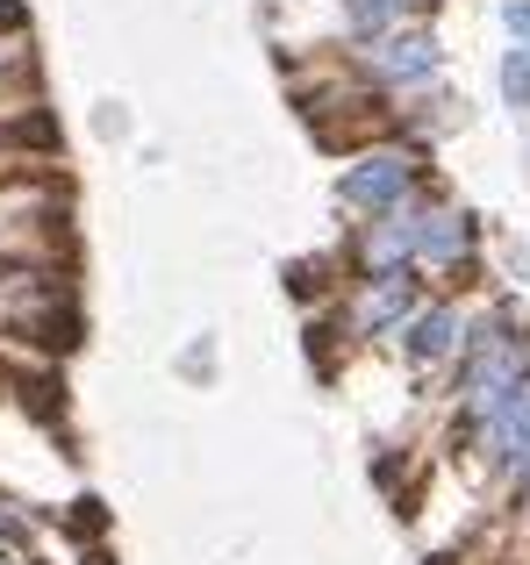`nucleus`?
<instances>
[{"label": "nucleus", "instance_id": "obj_8", "mask_svg": "<svg viewBox=\"0 0 530 565\" xmlns=\"http://www.w3.org/2000/svg\"><path fill=\"white\" fill-rule=\"evenodd\" d=\"M502 94H509V108H517V115L530 108V57H523V51L502 57Z\"/></svg>", "mask_w": 530, "mask_h": 565}, {"label": "nucleus", "instance_id": "obj_7", "mask_svg": "<svg viewBox=\"0 0 530 565\" xmlns=\"http://www.w3.org/2000/svg\"><path fill=\"white\" fill-rule=\"evenodd\" d=\"M437 0H344V29L351 36H388V29H409L416 14H431Z\"/></svg>", "mask_w": 530, "mask_h": 565}, {"label": "nucleus", "instance_id": "obj_6", "mask_svg": "<svg viewBox=\"0 0 530 565\" xmlns=\"http://www.w3.org/2000/svg\"><path fill=\"white\" fill-rule=\"evenodd\" d=\"M474 250V215L452 201H423V230H416V265H459Z\"/></svg>", "mask_w": 530, "mask_h": 565}, {"label": "nucleus", "instance_id": "obj_5", "mask_svg": "<svg viewBox=\"0 0 530 565\" xmlns=\"http://www.w3.org/2000/svg\"><path fill=\"white\" fill-rule=\"evenodd\" d=\"M394 337H402V359L416 365V373H437V365H452V359H459L466 316H459L452 301H423V308H416V316H409Z\"/></svg>", "mask_w": 530, "mask_h": 565}, {"label": "nucleus", "instance_id": "obj_3", "mask_svg": "<svg viewBox=\"0 0 530 565\" xmlns=\"http://www.w3.org/2000/svg\"><path fill=\"white\" fill-rule=\"evenodd\" d=\"M416 230H423V193L365 222V236H359L365 279H380V273H416Z\"/></svg>", "mask_w": 530, "mask_h": 565}, {"label": "nucleus", "instance_id": "obj_4", "mask_svg": "<svg viewBox=\"0 0 530 565\" xmlns=\"http://www.w3.org/2000/svg\"><path fill=\"white\" fill-rule=\"evenodd\" d=\"M416 308H423V279L416 273H380V279H365L359 301H351V330L359 337H394Z\"/></svg>", "mask_w": 530, "mask_h": 565}, {"label": "nucleus", "instance_id": "obj_2", "mask_svg": "<svg viewBox=\"0 0 530 565\" xmlns=\"http://www.w3.org/2000/svg\"><path fill=\"white\" fill-rule=\"evenodd\" d=\"M359 65L373 86H394V94H409V86H431L437 65H445V51H437L431 29H388V36H365L359 43Z\"/></svg>", "mask_w": 530, "mask_h": 565}, {"label": "nucleus", "instance_id": "obj_9", "mask_svg": "<svg viewBox=\"0 0 530 565\" xmlns=\"http://www.w3.org/2000/svg\"><path fill=\"white\" fill-rule=\"evenodd\" d=\"M502 22H509V36H517V51L530 57V0H509V8H502Z\"/></svg>", "mask_w": 530, "mask_h": 565}, {"label": "nucleus", "instance_id": "obj_1", "mask_svg": "<svg viewBox=\"0 0 530 565\" xmlns=\"http://www.w3.org/2000/svg\"><path fill=\"white\" fill-rule=\"evenodd\" d=\"M423 193V158L409 151V143H373V151H359L344 166V180H337V201L359 207V215H388V207L416 201Z\"/></svg>", "mask_w": 530, "mask_h": 565}]
</instances>
